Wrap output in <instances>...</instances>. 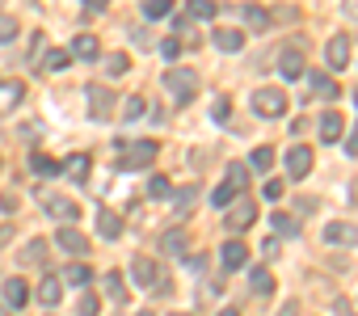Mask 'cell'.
Listing matches in <instances>:
<instances>
[{"mask_svg": "<svg viewBox=\"0 0 358 316\" xmlns=\"http://www.w3.org/2000/svg\"><path fill=\"white\" fill-rule=\"evenodd\" d=\"M164 93H173L177 101H190L199 93V72L194 68H164Z\"/></svg>", "mask_w": 358, "mask_h": 316, "instance_id": "obj_1", "label": "cell"}, {"mask_svg": "<svg viewBox=\"0 0 358 316\" xmlns=\"http://www.w3.org/2000/svg\"><path fill=\"white\" fill-rule=\"evenodd\" d=\"M253 110L262 118H282L287 114V93L282 89H257L253 93Z\"/></svg>", "mask_w": 358, "mask_h": 316, "instance_id": "obj_2", "label": "cell"}, {"mask_svg": "<svg viewBox=\"0 0 358 316\" xmlns=\"http://www.w3.org/2000/svg\"><path fill=\"white\" fill-rule=\"evenodd\" d=\"M156 143L152 139H139V143H131V148H122V169H148L152 161H156Z\"/></svg>", "mask_w": 358, "mask_h": 316, "instance_id": "obj_3", "label": "cell"}, {"mask_svg": "<svg viewBox=\"0 0 358 316\" xmlns=\"http://www.w3.org/2000/svg\"><path fill=\"white\" fill-rule=\"evenodd\" d=\"M287 173H291L295 182L312 173V148H308V143H295V148L287 152Z\"/></svg>", "mask_w": 358, "mask_h": 316, "instance_id": "obj_4", "label": "cell"}, {"mask_svg": "<svg viewBox=\"0 0 358 316\" xmlns=\"http://www.w3.org/2000/svg\"><path fill=\"white\" fill-rule=\"evenodd\" d=\"M253 220H257V207H253V203H236V207H228V215H224V224H228L232 236H241Z\"/></svg>", "mask_w": 358, "mask_h": 316, "instance_id": "obj_5", "label": "cell"}, {"mask_svg": "<svg viewBox=\"0 0 358 316\" xmlns=\"http://www.w3.org/2000/svg\"><path fill=\"white\" fill-rule=\"evenodd\" d=\"M55 245H59L64 253H76V257H85V253H89V236H85L80 228H72V224L55 232Z\"/></svg>", "mask_w": 358, "mask_h": 316, "instance_id": "obj_6", "label": "cell"}, {"mask_svg": "<svg viewBox=\"0 0 358 316\" xmlns=\"http://www.w3.org/2000/svg\"><path fill=\"white\" fill-rule=\"evenodd\" d=\"M324 59H329V68H333V72L350 68V38H345V34H333V38H329V47H324Z\"/></svg>", "mask_w": 358, "mask_h": 316, "instance_id": "obj_7", "label": "cell"}, {"mask_svg": "<svg viewBox=\"0 0 358 316\" xmlns=\"http://www.w3.org/2000/svg\"><path fill=\"white\" fill-rule=\"evenodd\" d=\"M89 114H93L97 122H106V118L114 114V93H110V89H93V93H89Z\"/></svg>", "mask_w": 358, "mask_h": 316, "instance_id": "obj_8", "label": "cell"}, {"mask_svg": "<svg viewBox=\"0 0 358 316\" xmlns=\"http://www.w3.org/2000/svg\"><path fill=\"white\" fill-rule=\"evenodd\" d=\"M131 282L156 287V282H160V278H156V261H152V257H131Z\"/></svg>", "mask_w": 358, "mask_h": 316, "instance_id": "obj_9", "label": "cell"}, {"mask_svg": "<svg viewBox=\"0 0 358 316\" xmlns=\"http://www.w3.org/2000/svg\"><path fill=\"white\" fill-rule=\"evenodd\" d=\"M278 72H282V80H299V76H303V55H299L295 47H287V51L278 55Z\"/></svg>", "mask_w": 358, "mask_h": 316, "instance_id": "obj_10", "label": "cell"}, {"mask_svg": "<svg viewBox=\"0 0 358 316\" xmlns=\"http://www.w3.org/2000/svg\"><path fill=\"white\" fill-rule=\"evenodd\" d=\"M97 236H101V240H118V236H122V220H118L110 207L97 211Z\"/></svg>", "mask_w": 358, "mask_h": 316, "instance_id": "obj_11", "label": "cell"}, {"mask_svg": "<svg viewBox=\"0 0 358 316\" xmlns=\"http://www.w3.org/2000/svg\"><path fill=\"white\" fill-rule=\"evenodd\" d=\"M220 261H224V266H228V270H241V266H245V261H249V249H245V245H241V240H236V236H232V240H228V245H224V249H220Z\"/></svg>", "mask_w": 358, "mask_h": 316, "instance_id": "obj_12", "label": "cell"}, {"mask_svg": "<svg viewBox=\"0 0 358 316\" xmlns=\"http://www.w3.org/2000/svg\"><path fill=\"white\" fill-rule=\"evenodd\" d=\"M30 303V287L22 278H9L5 282V308H26Z\"/></svg>", "mask_w": 358, "mask_h": 316, "instance_id": "obj_13", "label": "cell"}, {"mask_svg": "<svg viewBox=\"0 0 358 316\" xmlns=\"http://www.w3.org/2000/svg\"><path fill=\"white\" fill-rule=\"evenodd\" d=\"M22 97H26V85L22 80H0V110H13Z\"/></svg>", "mask_w": 358, "mask_h": 316, "instance_id": "obj_14", "label": "cell"}, {"mask_svg": "<svg viewBox=\"0 0 358 316\" xmlns=\"http://www.w3.org/2000/svg\"><path fill=\"white\" fill-rule=\"evenodd\" d=\"M341 131H345L341 114H337V110H329V114L320 118V139H324V143H337V139H341Z\"/></svg>", "mask_w": 358, "mask_h": 316, "instance_id": "obj_15", "label": "cell"}, {"mask_svg": "<svg viewBox=\"0 0 358 316\" xmlns=\"http://www.w3.org/2000/svg\"><path fill=\"white\" fill-rule=\"evenodd\" d=\"M43 207H47L55 220H64V224H72V220H76V203H68V199H55V194H47V199H43Z\"/></svg>", "mask_w": 358, "mask_h": 316, "instance_id": "obj_16", "label": "cell"}, {"mask_svg": "<svg viewBox=\"0 0 358 316\" xmlns=\"http://www.w3.org/2000/svg\"><path fill=\"white\" fill-rule=\"evenodd\" d=\"M324 240H329V245H354V240H358V228H354V224H329V228H324Z\"/></svg>", "mask_w": 358, "mask_h": 316, "instance_id": "obj_17", "label": "cell"}, {"mask_svg": "<svg viewBox=\"0 0 358 316\" xmlns=\"http://www.w3.org/2000/svg\"><path fill=\"white\" fill-rule=\"evenodd\" d=\"M215 47H220L224 55H236V51L245 47V34H241V30H215Z\"/></svg>", "mask_w": 358, "mask_h": 316, "instance_id": "obj_18", "label": "cell"}, {"mask_svg": "<svg viewBox=\"0 0 358 316\" xmlns=\"http://www.w3.org/2000/svg\"><path fill=\"white\" fill-rule=\"evenodd\" d=\"M312 89H316V97H320V101H337V93H341V89H337V80H333V76H324V72H312Z\"/></svg>", "mask_w": 358, "mask_h": 316, "instance_id": "obj_19", "label": "cell"}, {"mask_svg": "<svg viewBox=\"0 0 358 316\" xmlns=\"http://www.w3.org/2000/svg\"><path fill=\"white\" fill-rule=\"evenodd\" d=\"M64 282L68 287H89L93 282V270L85 261H72V266H64Z\"/></svg>", "mask_w": 358, "mask_h": 316, "instance_id": "obj_20", "label": "cell"}, {"mask_svg": "<svg viewBox=\"0 0 358 316\" xmlns=\"http://www.w3.org/2000/svg\"><path fill=\"white\" fill-rule=\"evenodd\" d=\"M194 203H199V186H186V190H177V194H173V211H177V215H190Z\"/></svg>", "mask_w": 358, "mask_h": 316, "instance_id": "obj_21", "label": "cell"}, {"mask_svg": "<svg viewBox=\"0 0 358 316\" xmlns=\"http://www.w3.org/2000/svg\"><path fill=\"white\" fill-rule=\"evenodd\" d=\"M59 295H64V282H59L55 274H47V278H43V287H38V299H43L47 308H55V303H59Z\"/></svg>", "mask_w": 358, "mask_h": 316, "instance_id": "obj_22", "label": "cell"}, {"mask_svg": "<svg viewBox=\"0 0 358 316\" xmlns=\"http://www.w3.org/2000/svg\"><path fill=\"white\" fill-rule=\"evenodd\" d=\"M89 165H93L89 156H85V152H76V156H68V165H64V169H68V178H72V182H89Z\"/></svg>", "mask_w": 358, "mask_h": 316, "instance_id": "obj_23", "label": "cell"}, {"mask_svg": "<svg viewBox=\"0 0 358 316\" xmlns=\"http://www.w3.org/2000/svg\"><path fill=\"white\" fill-rule=\"evenodd\" d=\"M30 169H34L38 178H55V173H64V165H55L51 156H43V152H34V156H30Z\"/></svg>", "mask_w": 358, "mask_h": 316, "instance_id": "obj_24", "label": "cell"}, {"mask_svg": "<svg viewBox=\"0 0 358 316\" xmlns=\"http://www.w3.org/2000/svg\"><path fill=\"white\" fill-rule=\"evenodd\" d=\"M72 55H76V59H97V38H93V34H76Z\"/></svg>", "mask_w": 358, "mask_h": 316, "instance_id": "obj_25", "label": "cell"}, {"mask_svg": "<svg viewBox=\"0 0 358 316\" xmlns=\"http://www.w3.org/2000/svg\"><path fill=\"white\" fill-rule=\"evenodd\" d=\"M270 228H274L278 236H299V220H295V215H282V211L270 215Z\"/></svg>", "mask_w": 358, "mask_h": 316, "instance_id": "obj_26", "label": "cell"}, {"mask_svg": "<svg viewBox=\"0 0 358 316\" xmlns=\"http://www.w3.org/2000/svg\"><path fill=\"white\" fill-rule=\"evenodd\" d=\"M169 13H173V0H143V17L160 22V17H169Z\"/></svg>", "mask_w": 358, "mask_h": 316, "instance_id": "obj_27", "label": "cell"}, {"mask_svg": "<svg viewBox=\"0 0 358 316\" xmlns=\"http://www.w3.org/2000/svg\"><path fill=\"white\" fill-rule=\"evenodd\" d=\"M249 165H253L257 173H266V169L274 165V148H266V143H262V148H253V156H249Z\"/></svg>", "mask_w": 358, "mask_h": 316, "instance_id": "obj_28", "label": "cell"}, {"mask_svg": "<svg viewBox=\"0 0 358 316\" xmlns=\"http://www.w3.org/2000/svg\"><path fill=\"white\" fill-rule=\"evenodd\" d=\"M249 282H253V291H257V295H270V291H274V274H270L266 266H262V270H253V274H249Z\"/></svg>", "mask_w": 358, "mask_h": 316, "instance_id": "obj_29", "label": "cell"}, {"mask_svg": "<svg viewBox=\"0 0 358 316\" xmlns=\"http://www.w3.org/2000/svg\"><path fill=\"white\" fill-rule=\"evenodd\" d=\"M220 13V5L215 0H190V17H199V22H211Z\"/></svg>", "mask_w": 358, "mask_h": 316, "instance_id": "obj_30", "label": "cell"}, {"mask_svg": "<svg viewBox=\"0 0 358 316\" xmlns=\"http://www.w3.org/2000/svg\"><path fill=\"white\" fill-rule=\"evenodd\" d=\"M241 17H245V26H249V30H266V22H270L257 5H245V9H241Z\"/></svg>", "mask_w": 358, "mask_h": 316, "instance_id": "obj_31", "label": "cell"}, {"mask_svg": "<svg viewBox=\"0 0 358 316\" xmlns=\"http://www.w3.org/2000/svg\"><path fill=\"white\" fill-rule=\"evenodd\" d=\"M72 64V51H51L47 59H43V72H64Z\"/></svg>", "mask_w": 358, "mask_h": 316, "instance_id": "obj_32", "label": "cell"}, {"mask_svg": "<svg viewBox=\"0 0 358 316\" xmlns=\"http://www.w3.org/2000/svg\"><path fill=\"white\" fill-rule=\"evenodd\" d=\"M143 97H122V122H135V118H143Z\"/></svg>", "mask_w": 358, "mask_h": 316, "instance_id": "obj_33", "label": "cell"}, {"mask_svg": "<svg viewBox=\"0 0 358 316\" xmlns=\"http://www.w3.org/2000/svg\"><path fill=\"white\" fill-rule=\"evenodd\" d=\"M228 186L241 194V190L249 186V165H232V169H228Z\"/></svg>", "mask_w": 358, "mask_h": 316, "instance_id": "obj_34", "label": "cell"}, {"mask_svg": "<svg viewBox=\"0 0 358 316\" xmlns=\"http://www.w3.org/2000/svg\"><path fill=\"white\" fill-rule=\"evenodd\" d=\"M106 291H110V299H118V303L127 299V287H122V274H118V270L106 274Z\"/></svg>", "mask_w": 358, "mask_h": 316, "instance_id": "obj_35", "label": "cell"}, {"mask_svg": "<svg viewBox=\"0 0 358 316\" xmlns=\"http://www.w3.org/2000/svg\"><path fill=\"white\" fill-rule=\"evenodd\" d=\"M17 30H22V26H17V17L0 13V43H13V38H17Z\"/></svg>", "mask_w": 358, "mask_h": 316, "instance_id": "obj_36", "label": "cell"}, {"mask_svg": "<svg viewBox=\"0 0 358 316\" xmlns=\"http://www.w3.org/2000/svg\"><path fill=\"white\" fill-rule=\"evenodd\" d=\"M169 194H173V186H169V178H160V173H156V178L148 182V199H169Z\"/></svg>", "mask_w": 358, "mask_h": 316, "instance_id": "obj_37", "label": "cell"}, {"mask_svg": "<svg viewBox=\"0 0 358 316\" xmlns=\"http://www.w3.org/2000/svg\"><path fill=\"white\" fill-rule=\"evenodd\" d=\"M127 68H131V59H127L122 51H118V55H106V72H110V76H122Z\"/></svg>", "mask_w": 358, "mask_h": 316, "instance_id": "obj_38", "label": "cell"}, {"mask_svg": "<svg viewBox=\"0 0 358 316\" xmlns=\"http://www.w3.org/2000/svg\"><path fill=\"white\" fill-rule=\"evenodd\" d=\"M232 199H236V190H232V186H228V182H224V186H220V190H215V194H211V203H215V207H220V211H228V207H232Z\"/></svg>", "mask_w": 358, "mask_h": 316, "instance_id": "obj_39", "label": "cell"}, {"mask_svg": "<svg viewBox=\"0 0 358 316\" xmlns=\"http://www.w3.org/2000/svg\"><path fill=\"white\" fill-rule=\"evenodd\" d=\"M164 249L169 253H186V236L182 232H164Z\"/></svg>", "mask_w": 358, "mask_h": 316, "instance_id": "obj_40", "label": "cell"}, {"mask_svg": "<svg viewBox=\"0 0 358 316\" xmlns=\"http://www.w3.org/2000/svg\"><path fill=\"white\" fill-rule=\"evenodd\" d=\"M160 55H164V59H177V55H182V43H177V38H164V43H160Z\"/></svg>", "mask_w": 358, "mask_h": 316, "instance_id": "obj_41", "label": "cell"}, {"mask_svg": "<svg viewBox=\"0 0 358 316\" xmlns=\"http://www.w3.org/2000/svg\"><path fill=\"white\" fill-rule=\"evenodd\" d=\"M43 257H47V245H43V240H34V245L26 249V261H38V266H43Z\"/></svg>", "mask_w": 358, "mask_h": 316, "instance_id": "obj_42", "label": "cell"}, {"mask_svg": "<svg viewBox=\"0 0 358 316\" xmlns=\"http://www.w3.org/2000/svg\"><path fill=\"white\" fill-rule=\"evenodd\" d=\"M266 199H282V182H266Z\"/></svg>", "mask_w": 358, "mask_h": 316, "instance_id": "obj_43", "label": "cell"}, {"mask_svg": "<svg viewBox=\"0 0 358 316\" xmlns=\"http://www.w3.org/2000/svg\"><path fill=\"white\" fill-rule=\"evenodd\" d=\"M80 316H97V299H80Z\"/></svg>", "mask_w": 358, "mask_h": 316, "instance_id": "obj_44", "label": "cell"}, {"mask_svg": "<svg viewBox=\"0 0 358 316\" xmlns=\"http://www.w3.org/2000/svg\"><path fill=\"white\" fill-rule=\"evenodd\" d=\"M345 152H350V156H358V127H354V135L345 139Z\"/></svg>", "mask_w": 358, "mask_h": 316, "instance_id": "obj_45", "label": "cell"}, {"mask_svg": "<svg viewBox=\"0 0 358 316\" xmlns=\"http://www.w3.org/2000/svg\"><path fill=\"white\" fill-rule=\"evenodd\" d=\"M278 316H299V303H282V308H278Z\"/></svg>", "mask_w": 358, "mask_h": 316, "instance_id": "obj_46", "label": "cell"}, {"mask_svg": "<svg viewBox=\"0 0 358 316\" xmlns=\"http://www.w3.org/2000/svg\"><path fill=\"white\" fill-rule=\"evenodd\" d=\"M110 0H85V9H106Z\"/></svg>", "mask_w": 358, "mask_h": 316, "instance_id": "obj_47", "label": "cell"}, {"mask_svg": "<svg viewBox=\"0 0 358 316\" xmlns=\"http://www.w3.org/2000/svg\"><path fill=\"white\" fill-rule=\"evenodd\" d=\"M9 236H13L9 228H0V249H5V245H9Z\"/></svg>", "mask_w": 358, "mask_h": 316, "instance_id": "obj_48", "label": "cell"}, {"mask_svg": "<svg viewBox=\"0 0 358 316\" xmlns=\"http://www.w3.org/2000/svg\"><path fill=\"white\" fill-rule=\"evenodd\" d=\"M220 316H241V312H236V308H224V312H220Z\"/></svg>", "mask_w": 358, "mask_h": 316, "instance_id": "obj_49", "label": "cell"}, {"mask_svg": "<svg viewBox=\"0 0 358 316\" xmlns=\"http://www.w3.org/2000/svg\"><path fill=\"white\" fill-rule=\"evenodd\" d=\"M0 316H9V308H0Z\"/></svg>", "mask_w": 358, "mask_h": 316, "instance_id": "obj_50", "label": "cell"}, {"mask_svg": "<svg viewBox=\"0 0 358 316\" xmlns=\"http://www.w3.org/2000/svg\"><path fill=\"white\" fill-rule=\"evenodd\" d=\"M135 316H152V312H135Z\"/></svg>", "mask_w": 358, "mask_h": 316, "instance_id": "obj_51", "label": "cell"}, {"mask_svg": "<svg viewBox=\"0 0 358 316\" xmlns=\"http://www.w3.org/2000/svg\"><path fill=\"white\" fill-rule=\"evenodd\" d=\"M173 316H186V312H173Z\"/></svg>", "mask_w": 358, "mask_h": 316, "instance_id": "obj_52", "label": "cell"}, {"mask_svg": "<svg viewBox=\"0 0 358 316\" xmlns=\"http://www.w3.org/2000/svg\"><path fill=\"white\" fill-rule=\"evenodd\" d=\"M354 97H358V93H354Z\"/></svg>", "mask_w": 358, "mask_h": 316, "instance_id": "obj_53", "label": "cell"}]
</instances>
